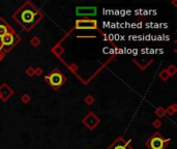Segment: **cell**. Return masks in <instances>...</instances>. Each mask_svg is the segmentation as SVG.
Wrapping results in <instances>:
<instances>
[{
    "label": "cell",
    "mask_w": 177,
    "mask_h": 149,
    "mask_svg": "<svg viewBox=\"0 0 177 149\" xmlns=\"http://www.w3.org/2000/svg\"><path fill=\"white\" fill-rule=\"evenodd\" d=\"M77 29H97V23L95 20H78L76 22Z\"/></svg>",
    "instance_id": "5"
},
{
    "label": "cell",
    "mask_w": 177,
    "mask_h": 149,
    "mask_svg": "<svg viewBox=\"0 0 177 149\" xmlns=\"http://www.w3.org/2000/svg\"><path fill=\"white\" fill-rule=\"evenodd\" d=\"M21 40L20 36L15 32V30L9 31L7 34H5L4 36L0 40V52H2L3 54H6L13 48H15V46Z\"/></svg>",
    "instance_id": "2"
},
{
    "label": "cell",
    "mask_w": 177,
    "mask_h": 149,
    "mask_svg": "<svg viewBox=\"0 0 177 149\" xmlns=\"http://www.w3.org/2000/svg\"><path fill=\"white\" fill-rule=\"evenodd\" d=\"M170 140L165 139L160 133H154L148 140L146 141V146L148 149H166Z\"/></svg>",
    "instance_id": "4"
},
{
    "label": "cell",
    "mask_w": 177,
    "mask_h": 149,
    "mask_svg": "<svg viewBox=\"0 0 177 149\" xmlns=\"http://www.w3.org/2000/svg\"><path fill=\"white\" fill-rule=\"evenodd\" d=\"M107 149H133V147L129 146V141H125L123 138H118L116 141H114V143L109 146Z\"/></svg>",
    "instance_id": "6"
},
{
    "label": "cell",
    "mask_w": 177,
    "mask_h": 149,
    "mask_svg": "<svg viewBox=\"0 0 177 149\" xmlns=\"http://www.w3.org/2000/svg\"><path fill=\"white\" fill-rule=\"evenodd\" d=\"M14 20L26 31H30L43 19V13L33 3L25 2L13 15Z\"/></svg>",
    "instance_id": "1"
},
{
    "label": "cell",
    "mask_w": 177,
    "mask_h": 149,
    "mask_svg": "<svg viewBox=\"0 0 177 149\" xmlns=\"http://www.w3.org/2000/svg\"><path fill=\"white\" fill-rule=\"evenodd\" d=\"M45 80L48 82V84L53 88L54 90H58L60 87L64 85L66 82V78L60 70H53L48 76L45 77Z\"/></svg>",
    "instance_id": "3"
},
{
    "label": "cell",
    "mask_w": 177,
    "mask_h": 149,
    "mask_svg": "<svg viewBox=\"0 0 177 149\" xmlns=\"http://www.w3.org/2000/svg\"><path fill=\"white\" fill-rule=\"evenodd\" d=\"M11 30H13V28L9 26V23L3 19H0V40Z\"/></svg>",
    "instance_id": "7"
},
{
    "label": "cell",
    "mask_w": 177,
    "mask_h": 149,
    "mask_svg": "<svg viewBox=\"0 0 177 149\" xmlns=\"http://www.w3.org/2000/svg\"><path fill=\"white\" fill-rule=\"evenodd\" d=\"M0 97H1V95H0Z\"/></svg>",
    "instance_id": "8"
}]
</instances>
